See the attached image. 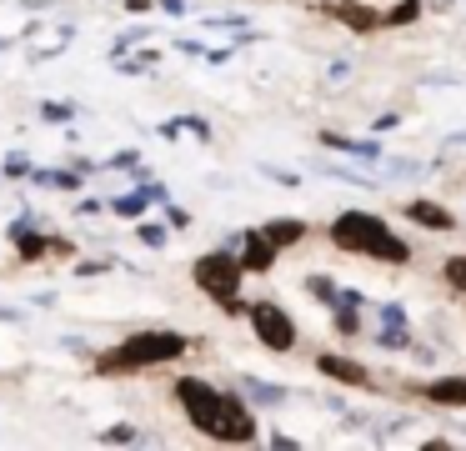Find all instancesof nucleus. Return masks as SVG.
<instances>
[{"mask_svg": "<svg viewBox=\"0 0 466 451\" xmlns=\"http://www.w3.org/2000/svg\"><path fill=\"white\" fill-rule=\"evenodd\" d=\"M156 0H126V10H131V15H141V10H151Z\"/></svg>", "mask_w": 466, "mask_h": 451, "instance_id": "nucleus-23", "label": "nucleus"}, {"mask_svg": "<svg viewBox=\"0 0 466 451\" xmlns=\"http://www.w3.org/2000/svg\"><path fill=\"white\" fill-rule=\"evenodd\" d=\"M276 256H281V251L266 241V231H246V236H241V266H246V276H261V271H271Z\"/></svg>", "mask_w": 466, "mask_h": 451, "instance_id": "nucleus-6", "label": "nucleus"}, {"mask_svg": "<svg viewBox=\"0 0 466 451\" xmlns=\"http://www.w3.org/2000/svg\"><path fill=\"white\" fill-rule=\"evenodd\" d=\"M406 216H411L416 226H426V231H451L456 226V216L446 206H436V200H411V206H406Z\"/></svg>", "mask_w": 466, "mask_h": 451, "instance_id": "nucleus-9", "label": "nucleus"}, {"mask_svg": "<svg viewBox=\"0 0 466 451\" xmlns=\"http://www.w3.org/2000/svg\"><path fill=\"white\" fill-rule=\"evenodd\" d=\"M176 401H181V411L191 416V426L201 431V436L226 441V446H246V441H256V431H261L256 426V411L246 406L236 391H221L201 376L176 381Z\"/></svg>", "mask_w": 466, "mask_h": 451, "instance_id": "nucleus-1", "label": "nucleus"}, {"mask_svg": "<svg viewBox=\"0 0 466 451\" xmlns=\"http://www.w3.org/2000/svg\"><path fill=\"white\" fill-rule=\"evenodd\" d=\"M191 281L226 311V316H241V311H246L241 306V281H246L241 256H231V251H206V256H196Z\"/></svg>", "mask_w": 466, "mask_h": 451, "instance_id": "nucleus-4", "label": "nucleus"}, {"mask_svg": "<svg viewBox=\"0 0 466 451\" xmlns=\"http://www.w3.org/2000/svg\"><path fill=\"white\" fill-rule=\"evenodd\" d=\"M416 15H421V0H401V5H391L381 15V26H411Z\"/></svg>", "mask_w": 466, "mask_h": 451, "instance_id": "nucleus-13", "label": "nucleus"}, {"mask_svg": "<svg viewBox=\"0 0 466 451\" xmlns=\"http://www.w3.org/2000/svg\"><path fill=\"white\" fill-rule=\"evenodd\" d=\"M101 441H136V431L131 426H111V431H101Z\"/></svg>", "mask_w": 466, "mask_h": 451, "instance_id": "nucleus-22", "label": "nucleus"}, {"mask_svg": "<svg viewBox=\"0 0 466 451\" xmlns=\"http://www.w3.org/2000/svg\"><path fill=\"white\" fill-rule=\"evenodd\" d=\"M146 206H151V196H146V190H131V196H116L111 200L116 216H146Z\"/></svg>", "mask_w": 466, "mask_h": 451, "instance_id": "nucleus-12", "label": "nucleus"}, {"mask_svg": "<svg viewBox=\"0 0 466 451\" xmlns=\"http://www.w3.org/2000/svg\"><path fill=\"white\" fill-rule=\"evenodd\" d=\"M266 241H271L276 251H286V246H296V241H306V220H296V216H276V220H266Z\"/></svg>", "mask_w": 466, "mask_h": 451, "instance_id": "nucleus-10", "label": "nucleus"}, {"mask_svg": "<svg viewBox=\"0 0 466 451\" xmlns=\"http://www.w3.org/2000/svg\"><path fill=\"white\" fill-rule=\"evenodd\" d=\"M336 20H346V26L361 30V36H366V30L381 26V15H376L371 5H356V0H341V5H336Z\"/></svg>", "mask_w": 466, "mask_h": 451, "instance_id": "nucleus-11", "label": "nucleus"}, {"mask_svg": "<svg viewBox=\"0 0 466 451\" xmlns=\"http://www.w3.org/2000/svg\"><path fill=\"white\" fill-rule=\"evenodd\" d=\"M246 316H251V331H256V341H261L266 351H291L296 346V321L286 316L276 301H251Z\"/></svg>", "mask_w": 466, "mask_h": 451, "instance_id": "nucleus-5", "label": "nucleus"}, {"mask_svg": "<svg viewBox=\"0 0 466 451\" xmlns=\"http://www.w3.org/2000/svg\"><path fill=\"white\" fill-rule=\"evenodd\" d=\"M316 371H321V376H331V381H341V386H366V381H371V371H366L361 361H351V356H336V351H326V356H316Z\"/></svg>", "mask_w": 466, "mask_h": 451, "instance_id": "nucleus-7", "label": "nucleus"}, {"mask_svg": "<svg viewBox=\"0 0 466 451\" xmlns=\"http://www.w3.org/2000/svg\"><path fill=\"white\" fill-rule=\"evenodd\" d=\"M421 396L436 406H466V376H436L421 386Z\"/></svg>", "mask_w": 466, "mask_h": 451, "instance_id": "nucleus-8", "label": "nucleus"}, {"mask_svg": "<svg viewBox=\"0 0 466 451\" xmlns=\"http://www.w3.org/2000/svg\"><path fill=\"white\" fill-rule=\"evenodd\" d=\"M306 291H311V296H321L326 306H336V301H341V291H336L326 276H311V281H306Z\"/></svg>", "mask_w": 466, "mask_h": 451, "instance_id": "nucleus-16", "label": "nucleus"}, {"mask_svg": "<svg viewBox=\"0 0 466 451\" xmlns=\"http://www.w3.org/2000/svg\"><path fill=\"white\" fill-rule=\"evenodd\" d=\"M191 341L181 331H136V336L116 341L111 351L96 356V371L101 376H126V371H151V366H166V361L186 356Z\"/></svg>", "mask_w": 466, "mask_h": 451, "instance_id": "nucleus-2", "label": "nucleus"}, {"mask_svg": "<svg viewBox=\"0 0 466 451\" xmlns=\"http://www.w3.org/2000/svg\"><path fill=\"white\" fill-rule=\"evenodd\" d=\"M446 286H456L466 296V256H451L446 261Z\"/></svg>", "mask_w": 466, "mask_h": 451, "instance_id": "nucleus-17", "label": "nucleus"}, {"mask_svg": "<svg viewBox=\"0 0 466 451\" xmlns=\"http://www.w3.org/2000/svg\"><path fill=\"white\" fill-rule=\"evenodd\" d=\"M141 241H146V246H166V226H151V220H146V226H141Z\"/></svg>", "mask_w": 466, "mask_h": 451, "instance_id": "nucleus-19", "label": "nucleus"}, {"mask_svg": "<svg viewBox=\"0 0 466 451\" xmlns=\"http://www.w3.org/2000/svg\"><path fill=\"white\" fill-rule=\"evenodd\" d=\"M71 116H76L71 100H51V106H41V120H56V126H61V120H71Z\"/></svg>", "mask_w": 466, "mask_h": 451, "instance_id": "nucleus-18", "label": "nucleus"}, {"mask_svg": "<svg viewBox=\"0 0 466 451\" xmlns=\"http://www.w3.org/2000/svg\"><path fill=\"white\" fill-rule=\"evenodd\" d=\"M31 156H5V160H0V176H5V180H21V176H31Z\"/></svg>", "mask_w": 466, "mask_h": 451, "instance_id": "nucleus-15", "label": "nucleus"}, {"mask_svg": "<svg viewBox=\"0 0 466 451\" xmlns=\"http://www.w3.org/2000/svg\"><path fill=\"white\" fill-rule=\"evenodd\" d=\"M381 316H386V336H381V346H406V326H401V311H396V306H386Z\"/></svg>", "mask_w": 466, "mask_h": 451, "instance_id": "nucleus-14", "label": "nucleus"}, {"mask_svg": "<svg viewBox=\"0 0 466 451\" xmlns=\"http://www.w3.org/2000/svg\"><path fill=\"white\" fill-rule=\"evenodd\" d=\"M116 261H81V266H76V276H101V271H111Z\"/></svg>", "mask_w": 466, "mask_h": 451, "instance_id": "nucleus-20", "label": "nucleus"}, {"mask_svg": "<svg viewBox=\"0 0 466 451\" xmlns=\"http://www.w3.org/2000/svg\"><path fill=\"white\" fill-rule=\"evenodd\" d=\"M331 241L341 251H356V256H376V261H391V266H406L411 261V246L401 236H391L381 216H366V210H341L331 220Z\"/></svg>", "mask_w": 466, "mask_h": 451, "instance_id": "nucleus-3", "label": "nucleus"}, {"mask_svg": "<svg viewBox=\"0 0 466 451\" xmlns=\"http://www.w3.org/2000/svg\"><path fill=\"white\" fill-rule=\"evenodd\" d=\"M166 220H171V231H186V226H191V216H186L181 206H166Z\"/></svg>", "mask_w": 466, "mask_h": 451, "instance_id": "nucleus-21", "label": "nucleus"}]
</instances>
